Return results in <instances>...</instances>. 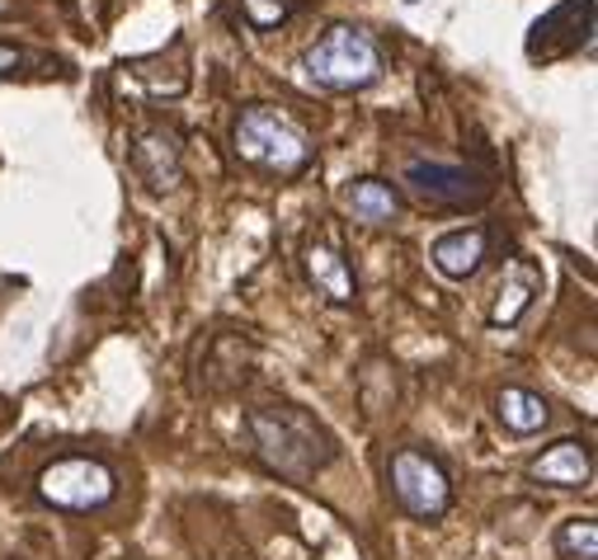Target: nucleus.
Returning <instances> with one entry per match:
<instances>
[{
	"label": "nucleus",
	"mask_w": 598,
	"mask_h": 560,
	"mask_svg": "<svg viewBox=\"0 0 598 560\" xmlns=\"http://www.w3.org/2000/svg\"><path fill=\"white\" fill-rule=\"evenodd\" d=\"M387 480H391V494L401 500V509L415 513V518H438V513L452 504L448 471L429 453H419V447H401L387 466Z\"/></svg>",
	"instance_id": "5"
},
{
	"label": "nucleus",
	"mask_w": 598,
	"mask_h": 560,
	"mask_svg": "<svg viewBox=\"0 0 598 560\" xmlns=\"http://www.w3.org/2000/svg\"><path fill=\"white\" fill-rule=\"evenodd\" d=\"M556 556L561 560H598V527L594 518H571L556 533Z\"/></svg>",
	"instance_id": "15"
},
{
	"label": "nucleus",
	"mask_w": 598,
	"mask_h": 560,
	"mask_svg": "<svg viewBox=\"0 0 598 560\" xmlns=\"http://www.w3.org/2000/svg\"><path fill=\"white\" fill-rule=\"evenodd\" d=\"M250 443H255L260 462L269 471L288 476V480H311L317 471H325L330 457H335V443L330 433L297 406H260L245 415Z\"/></svg>",
	"instance_id": "1"
},
{
	"label": "nucleus",
	"mask_w": 598,
	"mask_h": 560,
	"mask_svg": "<svg viewBox=\"0 0 598 560\" xmlns=\"http://www.w3.org/2000/svg\"><path fill=\"white\" fill-rule=\"evenodd\" d=\"M235 151H241L250 165L278 170V175H297V170L311 161L307 132L269 104H255L235 118Z\"/></svg>",
	"instance_id": "2"
},
{
	"label": "nucleus",
	"mask_w": 598,
	"mask_h": 560,
	"mask_svg": "<svg viewBox=\"0 0 598 560\" xmlns=\"http://www.w3.org/2000/svg\"><path fill=\"white\" fill-rule=\"evenodd\" d=\"M349 212L358 217V222H368V226H382V222H391V217L401 212V198L382 179H358L349 189Z\"/></svg>",
	"instance_id": "14"
},
{
	"label": "nucleus",
	"mask_w": 598,
	"mask_h": 560,
	"mask_svg": "<svg viewBox=\"0 0 598 560\" xmlns=\"http://www.w3.org/2000/svg\"><path fill=\"white\" fill-rule=\"evenodd\" d=\"M594 34V0H561L552 14H542L532 24V38H528V57H542L552 61L561 52L579 48Z\"/></svg>",
	"instance_id": "6"
},
{
	"label": "nucleus",
	"mask_w": 598,
	"mask_h": 560,
	"mask_svg": "<svg viewBox=\"0 0 598 560\" xmlns=\"http://www.w3.org/2000/svg\"><path fill=\"white\" fill-rule=\"evenodd\" d=\"M405 179L415 184L419 198H429V203H476L485 198V179L471 175L462 165H438V161H415L405 170Z\"/></svg>",
	"instance_id": "7"
},
{
	"label": "nucleus",
	"mask_w": 598,
	"mask_h": 560,
	"mask_svg": "<svg viewBox=\"0 0 598 560\" xmlns=\"http://www.w3.org/2000/svg\"><path fill=\"white\" fill-rule=\"evenodd\" d=\"M38 494L53 509L67 513H94L118 500V476L100 457H57L38 471Z\"/></svg>",
	"instance_id": "4"
},
{
	"label": "nucleus",
	"mask_w": 598,
	"mask_h": 560,
	"mask_svg": "<svg viewBox=\"0 0 598 560\" xmlns=\"http://www.w3.org/2000/svg\"><path fill=\"white\" fill-rule=\"evenodd\" d=\"M485 259V231L481 226H462L434 241V269L448 278H471Z\"/></svg>",
	"instance_id": "10"
},
{
	"label": "nucleus",
	"mask_w": 598,
	"mask_h": 560,
	"mask_svg": "<svg viewBox=\"0 0 598 560\" xmlns=\"http://www.w3.org/2000/svg\"><path fill=\"white\" fill-rule=\"evenodd\" d=\"M20 67H24V52H20V48H10V43H0V75L20 71Z\"/></svg>",
	"instance_id": "17"
},
{
	"label": "nucleus",
	"mask_w": 598,
	"mask_h": 560,
	"mask_svg": "<svg viewBox=\"0 0 598 560\" xmlns=\"http://www.w3.org/2000/svg\"><path fill=\"white\" fill-rule=\"evenodd\" d=\"M14 10V0H0V20H5V14Z\"/></svg>",
	"instance_id": "18"
},
{
	"label": "nucleus",
	"mask_w": 598,
	"mask_h": 560,
	"mask_svg": "<svg viewBox=\"0 0 598 560\" xmlns=\"http://www.w3.org/2000/svg\"><path fill=\"white\" fill-rule=\"evenodd\" d=\"M133 165L137 175L151 184V189H175L180 184V147L170 132H141L137 147H133Z\"/></svg>",
	"instance_id": "9"
},
{
	"label": "nucleus",
	"mask_w": 598,
	"mask_h": 560,
	"mask_svg": "<svg viewBox=\"0 0 598 560\" xmlns=\"http://www.w3.org/2000/svg\"><path fill=\"white\" fill-rule=\"evenodd\" d=\"M241 10L255 28H278V24H288L292 0H241Z\"/></svg>",
	"instance_id": "16"
},
{
	"label": "nucleus",
	"mask_w": 598,
	"mask_h": 560,
	"mask_svg": "<svg viewBox=\"0 0 598 560\" xmlns=\"http://www.w3.org/2000/svg\"><path fill=\"white\" fill-rule=\"evenodd\" d=\"M538 288H542V278L532 273L528 264H514V269L505 273V283H499V292H495L491 320H495V325H514V320L528 311V302L538 298Z\"/></svg>",
	"instance_id": "12"
},
{
	"label": "nucleus",
	"mask_w": 598,
	"mask_h": 560,
	"mask_svg": "<svg viewBox=\"0 0 598 560\" xmlns=\"http://www.w3.org/2000/svg\"><path fill=\"white\" fill-rule=\"evenodd\" d=\"M302 71L325 90H364L382 75V52H377V43L364 28L340 24L330 28L317 48H307Z\"/></svg>",
	"instance_id": "3"
},
{
	"label": "nucleus",
	"mask_w": 598,
	"mask_h": 560,
	"mask_svg": "<svg viewBox=\"0 0 598 560\" xmlns=\"http://www.w3.org/2000/svg\"><path fill=\"white\" fill-rule=\"evenodd\" d=\"M307 273L330 302H354V273L335 245H325V241L307 245Z\"/></svg>",
	"instance_id": "11"
},
{
	"label": "nucleus",
	"mask_w": 598,
	"mask_h": 560,
	"mask_svg": "<svg viewBox=\"0 0 598 560\" xmlns=\"http://www.w3.org/2000/svg\"><path fill=\"white\" fill-rule=\"evenodd\" d=\"M495 406H499V424H505L509 433H538V429H547V419H552L547 400L524 392V386H505Z\"/></svg>",
	"instance_id": "13"
},
{
	"label": "nucleus",
	"mask_w": 598,
	"mask_h": 560,
	"mask_svg": "<svg viewBox=\"0 0 598 560\" xmlns=\"http://www.w3.org/2000/svg\"><path fill=\"white\" fill-rule=\"evenodd\" d=\"M528 476L542 480V486H556V490H579V486H589V476H594L589 447L575 443V439H565V443H556V447H547V453L528 466Z\"/></svg>",
	"instance_id": "8"
}]
</instances>
